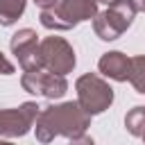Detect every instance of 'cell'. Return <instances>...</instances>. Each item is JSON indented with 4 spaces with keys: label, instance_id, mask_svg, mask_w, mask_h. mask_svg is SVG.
<instances>
[{
    "label": "cell",
    "instance_id": "6da1fadb",
    "mask_svg": "<svg viewBox=\"0 0 145 145\" xmlns=\"http://www.w3.org/2000/svg\"><path fill=\"white\" fill-rule=\"evenodd\" d=\"M91 118L93 116L79 102H61V104L43 106L34 122L36 138L41 143H50L54 140V136H63L75 143L91 127Z\"/></svg>",
    "mask_w": 145,
    "mask_h": 145
},
{
    "label": "cell",
    "instance_id": "7a4b0ae2",
    "mask_svg": "<svg viewBox=\"0 0 145 145\" xmlns=\"http://www.w3.org/2000/svg\"><path fill=\"white\" fill-rule=\"evenodd\" d=\"M136 7L131 0H116L113 5H109L104 11H97V16L93 18V32L97 39L102 41H116L120 39L134 23L136 18Z\"/></svg>",
    "mask_w": 145,
    "mask_h": 145
},
{
    "label": "cell",
    "instance_id": "3957f363",
    "mask_svg": "<svg viewBox=\"0 0 145 145\" xmlns=\"http://www.w3.org/2000/svg\"><path fill=\"white\" fill-rule=\"evenodd\" d=\"M75 91H77V102L91 113H104L111 104H113V88L109 86V82H104L100 75L95 72H86L75 82Z\"/></svg>",
    "mask_w": 145,
    "mask_h": 145
},
{
    "label": "cell",
    "instance_id": "277c9868",
    "mask_svg": "<svg viewBox=\"0 0 145 145\" xmlns=\"http://www.w3.org/2000/svg\"><path fill=\"white\" fill-rule=\"evenodd\" d=\"M41 109L43 106H39L36 102H23L16 109H0V136L2 138L25 136L34 127Z\"/></svg>",
    "mask_w": 145,
    "mask_h": 145
},
{
    "label": "cell",
    "instance_id": "5b68a950",
    "mask_svg": "<svg viewBox=\"0 0 145 145\" xmlns=\"http://www.w3.org/2000/svg\"><path fill=\"white\" fill-rule=\"evenodd\" d=\"M20 86L27 93L45 95L48 100H59L68 91L66 75H57V72L45 70V68H41V70H25L23 77H20Z\"/></svg>",
    "mask_w": 145,
    "mask_h": 145
},
{
    "label": "cell",
    "instance_id": "8992f818",
    "mask_svg": "<svg viewBox=\"0 0 145 145\" xmlns=\"http://www.w3.org/2000/svg\"><path fill=\"white\" fill-rule=\"evenodd\" d=\"M41 57H43L45 70H52L57 75L72 72V68L77 63L72 45L61 36H45L41 41Z\"/></svg>",
    "mask_w": 145,
    "mask_h": 145
},
{
    "label": "cell",
    "instance_id": "52a82bcc",
    "mask_svg": "<svg viewBox=\"0 0 145 145\" xmlns=\"http://www.w3.org/2000/svg\"><path fill=\"white\" fill-rule=\"evenodd\" d=\"M9 48L16 54V59H18L23 70H41V68H45L43 66V57H41V41H39L34 29L23 27L16 34H11Z\"/></svg>",
    "mask_w": 145,
    "mask_h": 145
},
{
    "label": "cell",
    "instance_id": "ba28073f",
    "mask_svg": "<svg viewBox=\"0 0 145 145\" xmlns=\"http://www.w3.org/2000/svg\"><path fill=\"white\" fill-rule=\"evenodd\" d=\"M97 5H100L97 0H59L54 9L59 11L68 29H72L77 23H84L97 16Z\"/></svg>",
    "mask_w": 145,
    "mask_h": 145
},
{
    "label": "cell",
    "instance_id": "9c48e42d",
    "mask_svg": "<svg viewBox=\"0 0 145 145\" xmlns=\"http://www.w3.org/2000/svg\"><path fill=\"white\" fill-rule=\"evenodd\" d=\"M129 61H131V57H127V54H122L118 50L104 52L100 57V61H97V70L104 77L113 79V82H127V77H129Z\"/></svg>",
    "mask_w": 145,
    "mask_h": 145
},
{
    "label": "cell",
    "instance_id": "30bf717a",
    "mask_svg": "<svg viewBox=\"0 0 145 145\" xmlns=\"http://www.w3.org/2000/svg\"><path fill=\"white\" fill-rule=\"evenodd\" d=\"M27 0H0V25L11 27L23 14H25Z\"/></svg>",
    "mask_w": 145,
    "mask_h": 145
},
{
    "label": "cell",
    "instance_id": "8fae6325",
    "mask_svg": "<svg viewBox=\"0 0 145 145\" xmlns=\"http://www.w3.org/2000/svg\"><path fill=\"white\" fill-rule=\"evenodd\" d=\"M127 82L134 86V91H136V93L145 95V54H140V57H131V61H129V77H127Z\"/></svg>",
    "mask_w": 145,
    "mask_h": 145
},
{
    "label": "cell",
    "instance_id": "7c38bea8",
    "mask_svg": "<svg viewBox=\"0 0 145 145\" xmlns=\"http://www.w3.org/2000/svg\"><path fill=\"white\" fill-rule=\"evenodd\" d=\"M125 127L131 136H143L145 131V106H134L131 111H127L125 116Z\"/></svg>",
    "mask_w": 145,
    "mask_h": 145
},
{
    "label": "cell",
    "instance_id": "4fadbf2b",
    "mask_svg": "<svg viewBox=\"0 0 145 145\" xmlns=\"http://www.w3.org/2000/svg\"><path fill=\"white\" fill-rule=\"evenodd\" d=\"M41 25L45 27V29H54V32H66L68 29V25L63 23V18L59 16V11L54 9V7H50V9H41Z\"/></svg>",
    "mask_w": 145,
    "mask_h": 145
},
{
    "label": "cell",
    "instance_id": "5bb4252c",
    "mask_svg": "<svg viewBox=\"0 0 145 145\" xmlns=\"http://www.w3.org/2000/svg\"><path fill=\"white\" fill-rule=\"evenodd\" d=\"M16 72V68H14V63L0 52V75H14Z\"/></svg>",
    "mask_w": 145,
    "mask_h": 145
},
{
    "label": "cell",
    "instance_id": "9a60e30c",
    "mask_svg": "<svg viewBox=\"0 0 145 145\" xmlns=\"http://www.w3.org/2000/svg\"><path fill=\"white\" fill-rule=\"evenodd\" d=\"M57 2H59V0H34V5H36V7H41V9H50V7H57Z\"/></svg>",
    "mask_w": 145,
    "mask_h": 145
},
{
    "label": "cell",
    "instance_id": "2e32d148",
    "mask_svg": "<svg viewBox=\"0 0 145 145\" xmlns=\"http://www.w3.org/2000/svg\"><path fill=\"white\" fill-rule=\"evenodd\" d=\"M131 2H134V7L138 11H145V0H131Z\"/></svg>",
    "mask_w": 145,
    "mask_h": 145
},
{
    "label": "cell",
    "instance_id": "e0dca14e",
    "mask_svg": "<svg viewBox=\"0 0 145 145\" xmlns=\"http://www.w3.org/2000/svg\"><path fill=\"white\" fill-rule=\"evenodd\" d=\"M97 2H102V5H106V7H109V5H113L116 0H97Z\"/></svg>",
    "mask_w": 145,
    "mask_h": 145
},
{
    "label": "cell",
    "instance_id": "ac0fdd59",
    "mask_svg": "<svg viewBox=\"0 0 145 145\" xmlns=\"http://www.w3.org/2000/svg\"><path fill=\"white\" fill-rule=\"evenodd\" d=\"M140 138H143V140H145V131H143V136H140Z\"/></svg>",
    "mask_w": 145,
    "mask_h": 145
}]
</instances>
